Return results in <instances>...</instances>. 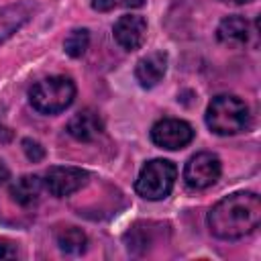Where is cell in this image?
<instances>
[{
    "label": "cell",
    "mask_w": 261,
    "mask_h": 261,
    "mask_svg": "<svg viewBox=\"0 0 261 261\" xmlns=\"http://www.w3.org/2000/svg\"><path fill=\"white\" fill-rule=\"evenodd\" d=\"M43 192V179L39 175H20L10 184V196L16 204L29 208L39 202Z\"/></svg>",
    "instance_id": "obj_12"
},
{
    "label": "cell",
    "mask_w": 261,
    "mask_h": 261,
    "mask_svg": "<svg viewBox=\"0 0 261 261\" xmlns=\"http://www.w3.org/2000/svg\"><path fill=\"white\" fill-rule=\"evenodd\" d=\"M37 4L31 0H20L16 4H8L0 8V45L8 41L22 24H27L35 12Z\"/></svg>",
    "instance_id": "obj_9"
},
{
    "label": "cell",
    "mask_w": 261,
    "mask_h": 261,
    "mask_svg": "<svg viewBox=\"0 0 261 261\" xmlns=\"http://www.w3.org/2000/svg\"><path fill=\"white\" fill-rule=\"evenodd\" d=\"M249 106L234 94H218L206 108V124L220 137L243 133L249 126Z\"/></svg>",
    "instance_id": "obj_2"
},
{
    "label": "cell",
    "mask_w": 261,
    "mask_h": 261,
    "mask_svg": "<svg viewBox=\"0 0 261 261\" xmlns=\"http://www.w3.org/2000/svg\"><path fill=\"white\" fill-rule=\"evenodd\" d=\"M261 222V198L255 192H234L208 212V228L214 237L234 241L251 234Z\"/></svg>",
    "instance_id": "obj_1"
},
{
    "label": "cell",
    "mask_w": 261,
    "mask_h": 261,
    "mask_svg": "<svg viewBox=\"0 0 261 261\" xmlns=\"http://www.w3.org/2000/svg\"><path fill=\"white\" fill-rule=\"evenodd\" d=\"M90 179V173L82 167H71V165H55L49 167L45 173L43 186L49 190L51 196L55 198H65L82 190Z\"/></svg>",
    "instance_id": "obj_7"
},
{
    "label": "cell",
    "mask_w": 261,
    "mask_h": 261,
    "mask_svg": "<svg viewBox=\"0 0 261 261\" xmlns=\"http://www.w3.org/2000/svg\"><path fill=\"white\" fill-rule=\"evenodd\" d=\"M216 35H218V41L220 43H226V45H245L249 41V22L243 16H239V14L226 16L218 24Z\"/></svg>",
    "instance_id": "obj_13"
},
{
    "label": "cell",
    "mask_w": 261,
    "mask_h": 261,
    "mask_svg": "<svg viewBox=\"0 0 261 261\" xmlns=\"http://www.w3.org/2000/svg\"><path fill=\"white\" fill-rule=\"evenodd\" d=\"M88 45H90V33H88V29H73V31L65 37V41H63L65 53H67L69 57H73V59L82 57V55L86 53Z\"/></svg>",
    "instance_id": "obj_15"
},
{
    "label": "cell",
    "mask_w": 261,
    "mask_h": 261,
    "mask_svg": "<svg viewBox=\"0 0 261 261\" xmlns=\"http://www.w3.org/2000/svg\"><path fill=\"white\" fill-rule=\"evenodd\" d=\"M222 2H228V4H247L251 0H222Z\"/></svg>",
    "instance_id": "obj_21"
},
{
    "label": "cell",
    "mask_w": 261,
    "mask_h": 261,
    "mask_svg": "<svg viewBox=\"0 0 261 261\" xmlns=\"http://www.w3.org/2000/svg\"><path fill=\"white\" fill-rule=\"evenodd\" d=\"M8 245H0V259L2 257H14L16 255V251L14 249H6Z\"/></svg>",
    "instance_id": "obj_20"
},
{
    "label": "cell",
    "mask_w": 261,
    "mask_h": 261,
    "mask_svg": "<svg viewBox=\"0 0 261 261\" xmlns=\"http://www.w3.org/2000/svg\"><path fill=\"white\" fill-rule=\"evenodd\" d=\"M116 4H120L124 8H139L145 4V0H116Z\"/></svg>",
    "instance_id": "obj_18"
},
{
    "label": "cell",
    "mask_w": 261,
    "mask_h": 261,
    "mask_svg": "<svg viewBox=\"0 0 261 261\" xmlns=\"http://www.w3.org/2000/svg\"><path fill=\"white\" fill-rule=\"evenodd\" d=\"M22 151H24L27 159L33 163H37L45 157V147L35 139H22Z\"/></svg>",
    "instance_id": "obj_16"
},
{
    "label": "cell",
    "mask_w": 261,
    "mask_h": 261,
    "mask_svg": "<svg viewBox=\"0 0 261 261\" xmlns=\"http://www.w3.org/2000/svg\"><path fill=\"white\" fill-rule=\"evenodd\" d=\"M104 130V120L94 108H84L75 112L67 122V133L82 143H90L98 139Z\"/></svg>",
    "instance_id": "obj_10"
},
{
    "label": "cell",
    "mask_w": 261,
    "mask_h": 261,
    "mask_svg": "<svg viewBox=\"0 0 261 261\" xmlns=\"http://www.w3.org/2000/svg\"><path fill=\"white\" fill-rule=\"evenodd\" d=\"M75 98V84L67 75H49L33 84L29 90L31 106L41 114H57L71 106Z\"/></svg>",
    "instance_id": "obj_3"
},
{
    "label": "cell",
    "mask_w": 261,
    "mask_h": 261,
    "mask_svg": "<svg viewBox=\"0 0 261 261\" xmlns=\"http://www.w3.org/2000/svg\"><path fill=\"white\" fill-rule=\"evenodd\" d=\"M57 247L67 253V255H80L86 251V245H88V237L82 228L77 226H65L61 230H57Z\"/></svg>",
    "instance_id": "obj_14"
},
{
    "label": "cell",
    "mask_w": 261,
    "mask_h": 261,
    "mask_svg": "<svg viewBox=\"0 0 261 261\" xmlns=\"http://www.w3.org/2000/svg\"><path fill=\"white\" fill-rule=\"evenodd\" d=\"M165 69H167V53L153 51L137 61L135 77L143 88H153L161 82V77L165 75Z\"/></svg>",
    "instance_id": "obj_11"
},
{
    "label": "cell",
    "mask_w": 261,
    "mask_h": 261,
    "mask_svg": "<svg viewBox=\"0 0 261 261\" xmlns=\"http://www.w3.org/2000/svg\"><path fill=\"white\" fill-rule=\"evenodd\" d=\"M8 177H10V169H8V165L4 163V159H0V186H2Z\"/></svg>",
    "instance_id": "obj_19"
},
{
    "label": "cell",
    "mask_w": 261,
    "mask_h": 261,
    "mask_svg": "<svg viewBox=\"0 0 261 261\" xmlns=\"http://www.w3.org/2000/svg\"><path fill=\"white\" fill-rule=\"evenodd\" d=\"M175 177H177V167L173 161L151 159L141 167L139 177L135 181V190L145 200H153V202L163 200L173 190Z\"/></svg>",
    "instance_id": "obj_4"
},
{
    "label": "cell",
    "mask_w": 261,
    "mask_h": 261,
    "mask_svg": "<svg viewBox=\"0 0 261 261\" xmlns=\"http://www.w3.org/2000/svg\"><path fill=\"white\" fill-rule=\"evenodd\" d=\"M151 141L167 151H177L194 141V128L179 118H161L151 126Z\"/></svg>",
    "instance_id": "obj_6"
},
{
    "label": "cell",
    "mask_w": 261,
    "mask_h": 261,
    "mask_svg": "<svg viewBox=\"0 0 261 261\" xmlns=\"http://www.w3.org/2000/svg\"><path fill=\"white\" fill-rule=\"evenodd\" d=\"M114 39L116 43L126 49V51H135L143 45L145 37H147V20L139 14H124L114 22Z\"/></svg>",
    "instance_id": "obj_8"
},
{
    "label": "cell",
    "mask_w": 261,
    "mask_h": 261,
    "mask_svg": "<svg viewBox=\"0 0 261 261\" xmlns=\"http://www.w3.org/2000/svg\"><path fill=\"white\" fill-rule=\"evenodd\" d=\"M116 6V0H92V8L98 12H108Z\"/></svg>",
    "instance_id": "obj_17"
},
{
    "label": "cell",
    "mask_w": 261,
    "mask_h": 261,
    "mask_svg": "<svg viewBox=\"0 0 261 261\" xmlns=\"http://www.w3.org/2000/svg\"><path fill=\"white\" fill-rule=\"evenodd\" d=\"M220 171H222V165L218 155L210 151H202L188 159L184 167V181L192 190H206L218 181Z\"/></svg>",
    "instance_id": "obj_5"
}]
</instances>
